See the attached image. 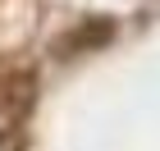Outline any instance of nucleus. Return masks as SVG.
Instances as JSON below:
<instances>
[{"label":"nucleus","instance_id":"nucleus-1","mask_svg":"<svg viewBox=\"0 0 160 151\" xmlns=\"http://www.w3.org/2000/svg\"><path fill=\"white\" fill-rule=\"evenodd\" d=\"M0 151H23V133L18 128H0Z\"/></svg>","mask_w":160,"mask_h":151}]
</instances>
